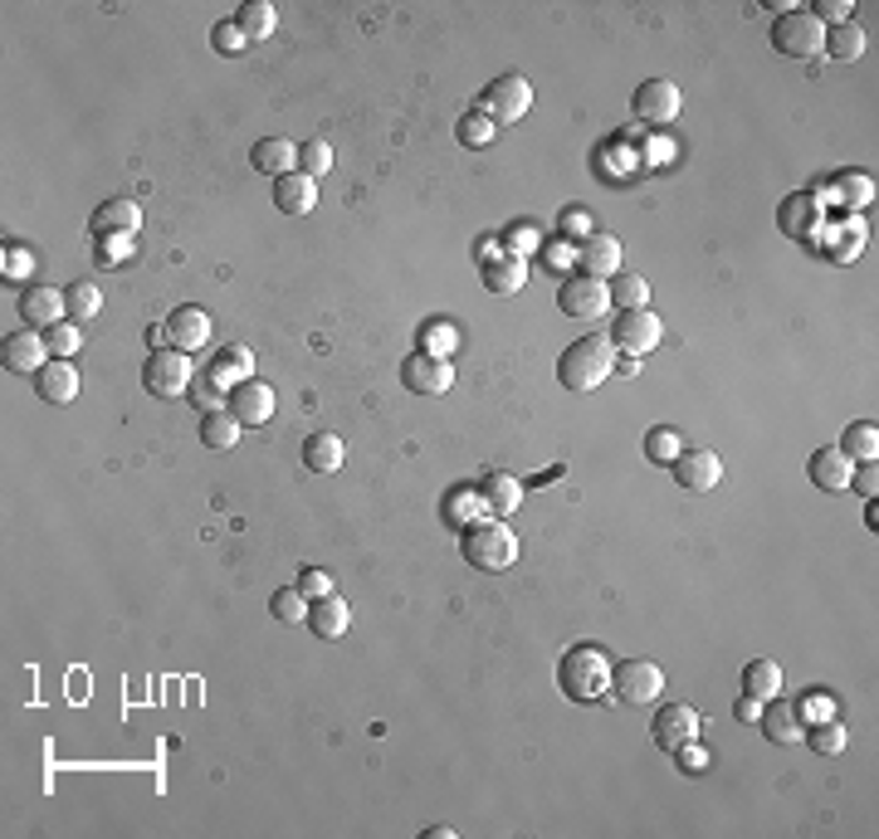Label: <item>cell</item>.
<instances>
[{"label":"cell","mask_w":879,"mask_h":839,"mask_svg":"<svg viewBox=\"0 0 879 839\" xmlns=\"http://www.w3.org/2000/svg\"><path fill=\"white\" fill-rule=\"evenodd\" d=\"M557 689L572 703H601L611 693V659L596 644H577L557 659Z\"/></svg>","instance_id":"obj_1"},{"label":"cell","mask_w":879,"mask_h":839,"mask_svg":"<svg viewBox=\"0 0 879 839\" xmlns=\"http://www.w3.org/2000/svg\"><path fill=\"white\" fill-rule=\"evenodd\" d=\"M460 552L474 571H509V566L519 562V537H513V527L499 523V517H489V523L474 517V523L460 527Z\"/></svg>","instance_id":"obj_2"},{"label":"cell","mask_w":879,"mask_h":839,"mask_svg":"<svg viewBox=\"0 0 879 839\" xmlns=\"http://www.w3.org/2000/svg\"><path fill=\"white\" fill-rule=\"evenodd\" d=\"M611 371H616L611 337H577L557 357V381L567 386V391H596V386H601Z\"/></svg>","instance_id":"obj_3"},{"label":"cell","mask_w":879,"mask_h":839,"mask_svg":"<svg viewBox=\"0 0 879 839\" xmlns=\"http://www.w3.org/2000/svg\"><path fill=\"white\" fill-rule=\"evenodd\" d=\"M191 381H196V366H191L186 352H176V347H151V357L143 361V386L157 400L186 396V391H191Z\"/></svg>","instance_id":"obj_4"},{"label":"cell","mask_w":879,"mask_h":839,"mask_svg":"<svg viewBox=\"0 0 879 839\" xmlns=\"http://www.w3.org/2000/svg\"><path fill=\"white\" fill-rule=\"evenodd\" d=\"M772 44H777V54L787 59H820V44H826V25L812 15V10H787V15H777V25H772Z\"/></svg>","instance_id":"obj_5"},{"label":"cell","mask_w":879,"mask_h":839,"mask_svg":"<svg viewBox=\"0 0 879 839\" xmlns=\"http://www.w3.org/2000/svg\"><path fill=\"white\" fill-rule=\"evenodd\" d=\"M527 108H533V84H527L523 74H499L494 84L479 93V113H484L494 127L519 123Z\"/></svg>","instance_id":"obj_6"},{"label":"cell","mask_w":879,"mask_h":839,"mask_svg":"<svg viewBox=\"0 0 879 839\" xmlns=\"http://www.w3.org/2000/svg\"><path fill=\"white\" fill-rule=\"evenodd\" d=\"M611 693L616 703H630V707H645L665 693V669L655 659H626V664L611 669Z\"/></svg>","instance_id":"obj_7"},{"label":"cell","mask_w":879,"mask_h":839,"mask_svg":"<svg viewBox=\"0 0 879 839\" xmlns=\"http://www.w3.org/2000/svg\"><path fill=\"white\" fill-rule=\"evenodd\" d=\"M660 337H665V323L650 308H620L616 313L611 347L626 352V357H645V352H655V347H660Z\"/></svg>","instance_id":"obj_8"},{"label":"cell","mask_w":879,"mask_h":839,"mask_svg":"<svg viewBox=\"0 0 879 839\" xmlns=\"http://www.w3.org/2000/svg\"><path fill=\"white\" fill-rule=\"evenodd\" d=\"M557 308L567 317H577V323H592V317H601L606 308H611V293H606L601 279L572 274V279L557 283Z\"/></svg>","instance_id":"obj_9"},{"label":"cell","mask_w":879,"mask_h":839,"mask_svg":"<svg viewBox=\"0 0 879 839\" xmlns=\"http://www.w3.org/2000/svg\"><path fill=\"white\" fill-rule=\"evenodd\" d=\"M401 386L410 396H444L454 386V366L450 357H436V352H410L401 361Z\"/></svg>","instance_id":"obj_10"},{"label":"cell","mask_w":879,"mask_h":839,"mask_svg":"<svg viewBox=\"0 0 879 839\" xmlns=\"http://www.w3.org/2000/svg\"><path fill=\"white\" fill-rule=\"evenodd\" d=\"M630 108H636L640 123L665 127L684 113V93H679L674 78H645V84L636 88V98H630Z\"/></svg>","instance_id":"obj_11"},{"label":"cell","mask_w":879,"mask_h":839,"mask_svg":"<svg viewBox=\"0 0 879 839\" xmlns=\"http://www.w3.org/2000/svg\"><path fill=\"white\" fill-rule=\"evenodd\" d=\"M670 469L684 493H713V483L723 479V459L713 454V449H679Z\"/></svg>","instance_id":"obj_12"},{"label":"cell","mask_w":879,"mask_h":839,"mask_svg":"<svg viewBox=\"0 0 879 839\" xmlns=\"http://www.w3.org/2000/svg\"><path fill=\"white\" fill-rule=\"evenodd\" d=\"M88 224H93V240H133V234L143 230V206L127 196H113L93 210Z\"/></svg>","instance_id":"obj_13"},{"label":"cell","mask_w":879,"mask_h":839,"mask_svg":"<svg viewBox=\"0 0 879 839\" xmlns=\"http://www.w3.org/2000/svg\"><path fill=\"white\" fill-rule=\"evenodd\" d=\"M226 410L240 424H269L274 420V386L269 381H240V386H230V400H226Z\"/></svg>","instance_id":"obj_14"},{"label":"cell","mask_w":879,"mask_h":839,"mask_svg":"<svg viewBox=\"0 0 879 839\" xmlns=\"http://www.w3.org/2000/svg\"><path fill=\"white\" fill-rule=\"evenodd\" d=\"M650 732H655V747L674 756L684 742L699 737V713L689 703H670V707H660V713H655V727Z\"/></svg>","instance_id":"obj_15"},{"label":"cell","mask_w":879,"mask_h":839,"mask_svg":"<svg viewBox=\"0 0 879 839\" xmlns=\"http://www.w3.org/2000/svg\"><path fill=\"white\" fill-rule=\"evenodd\" d=\"M44 357H50V342L40 333H10L6 347H0V366H6L10 376H40L44 366H50Z\"/></svg>","instance_id":"obj_16"},{"label":"cell","mask_w":879,"mask_h":839,"mask_svg":"<svg viewBox=\"0 0 879 839\" xmlns=\"http://www.w3.org/2000/svg\"><path fill=\"white\" fill-rule=\"evenodd\" d=\"M757 727L767 732V742H777V747H792V742H802L806 737V717H802V707H796L792 699H767L762 703V717H757Z\"/></svg>","instance_id":"obj_17"},{"label":"cell","mask_w":879,"mask_h":839,"mask_svg":"<svg viewBox=\"0 0 879 839\" xmlns=\"http://www.w3.org/2000/svg\"><path fill=\"white\" fill-rule=\"evenodd\" d=\"M20 317H25L30 333H50L54 323L69 317V303L59 289H50V283H34V289H25V298H20Z\"/></svg>","instance_id":"obj_18"},{"label":"cell","mask_w":879,"mask_h":839,"mask_svg":"<svg viewBox=\"0 0 879 839\" xmlns=\"http://www.w3.org/2000/svg\"><path fill=\"white\" fill-rule=\"evenodd\" d=\"M167 342L176 352H201L206 342H210V317L201 313V308H191V303H181V308H171V317H167Z\"/></svg>","instance_id":"obj_19"},{"label":"cell","mask_w":879,"mask_h":839,"mask_svg":"<svg viewBox=\"0 0 879 839\" xmlns=\"http://www.w3.org/2000/svg\"><path fill=\"white\" fill-rule=\"evenodd\" d=\"M250 167L260 176H274V181H284V176L299 171V147H293L289 137H260L250 147Z\"/></svg>","instance_id":"obj_20"},{"label":"cell","mask_w":879,"mask_h":839,"mask_svg":"<svg viewBox=\"0 0 879 839\" xmlns=\"http://www.w3.org/2000/svg\"><path fill=\"white\" fill-rule=\"evenodd\" d=\"M577 274H592V279H616L620 274V240L616 234H586L582 240V254H577Z\"/></svg>","instance_id":"obj_21"},{"label":"cell","mask_w":879,"mask_h":839,"mask_svg":"<svg viewBox=\"0 0 879 839\" xmlns=\"http://www.w3.org/2000/svg\"><path fill=\"white\" fill-rule=\"evenodd\" d=\"M347 625H352V610H347V600L337 596H323V600H308V630L318 635V640H343L347 635Z\"/></svg>","instance_id":"obj_22"},{"label":"cell","mask_w":879,"mask_h":839,"mask_svg":"<svg viewBox=\"0 0 879 839\" xmlns=\"http://www.w3.org/2000/svg\"><path fill=\"white\" fill-rule=\"evenodd\" d=\"M806 469H812V483H816L820 493H840V489H850V474H855L850 459L840 454V449H830V444H826V449H816L812 464H806Z\"/></svg>","instance_id":"obj_23"},{"label":"cell","mask_w":879,"mask_h":839,"mask_svg":"<svg viewBox=\"0 0 879 839\" xmlns=\"http://www.w3.org/2000/svg\"><path fill=\"white\" fill-rule=\"evenodd\" d=\"M527 283V259L523 254H494L484 259V289L499 293V298H509V293H519Z\"/></svg>","instance_id":"obj_24"},{"label":"cell","mask_w":879,"mask_h":839,"mask_svg":"<svg viewBox=\"0 0 879 839\" xmlns=\"http://www.w3.org/2000/svg\"><path fill=\"white\" fill-rule=\"evenodd\" d=\"M343 440H337L333 430H313L308 440H303V469L308 474H337L343 469Z\"/></svg>","instance_id":"obj_25"},{"label":"cell","mask_w":879,"mask_h":839,"mask_svg":"<svg viewBox=\"0 0 879 839\" xmlns=\"http://www.w3.org/2000/svg\"><path fill=\"white\" fill-rule=\"evenodd\" d=\"M479 499H484V507L494 517H509V513H519V503H523V483L513 479V474H484L479 479Z\"/></svg>","instance_id":"obj_26"},{"label":"cell","mask_w":879,"mask_h":839,"mask_svg":"<svg viewBox=\"0 0 879 839\" xmlns=\"http://www.w3.org/2000/svg\"><path fill=\"white\" fill-rule=\"evenodd\" d=\"M34 391H40V400H50V406H69V400L79 396V371L54 357L40 376H34Z\"/></svg>","instance_id":"obj_27"},{"label":"cell","mask_w":879,"mask_h":839,"mask_svg":"<svg viewBox=\"0 0 879 839\" xmlns=\"http://www.w3.org/2000/svg\"><path fill=\"white\" fill-rule=\"evenodd\" d=\"M274 206L284 210V216H308V210L318 206V181H313V176H303V171L284 176V181L274 186Z\"/></svg>","instance_id":"obj_28"},{"label":"cell","mask_w":879,"mask_h":839,"mask_svg":"<svg viewBox=\"0 0 879 839\" xmlns=\"http://www.w3.org/2000/svg\"><path fill=\"white\" fill-rule=\"evenodd\" d=\"M250 371H254V352L250 347H220L216 361L206 366V376H210V381H220L226 391H230V386H240V381H250Z\"/></svg>","instance_id":"obj_29"},{"label":"cell","mask_w":879,"mask_h":839,"mask_svg":"<svg viewBox=\"0 0 879 839\" xmlns=\"http://www.w3.org/2000/svg\"><path fill=\"white\" fill-rule=\"evenodd\" d=\"M836 449L850 459V464H875V459H879V430L870 420H850Z\"/></svg>","instance_id":"obj_30"},{"label":"cell","mask_w":879,"mask_h":839,"mask_svg":"<svg viewBox=\"0 0 879 839\" xmlns=\"http://www.w3.org/2000/svg\"><path fill=\"white\" fill-rule=\"evenodd\" d=\"M777 224H782V234H812V224H820V200H816L812 191L782 200Z\"/></svg>","instance_id":"obj_31"},{"label":"cell","mask_w":879,"mask_h":839,"mask_svg":"<svg viewBox=\"0 0 879 839\" xmlns=\"http://www.w3.org/2000/svg\"><path fill=\"white\" fill-rule=\"evenodd\" d=\"M820 54H830L836 64H855V59H865V30L855 25V20H850V25H830Z\"/></svg>","instance_id":"obj_32"},{"label":"cell","mask_w":879,"mask_h":839,"mask_svg":"<svg viewBox=\"0 0 879 839\" xmlns=\"http://www.w3.org/2000/svg\"><path fill=\"white\" fill-rule=\"evenodd\" d=\"M234 25L250 34V44H254V40H269V34L279 30V10L269 6V0H250V6L234 10Z\"/></svg>","instance_id":"obj_33"},{"label":"cell","mask_w":879,"mask_h":839,"mask_svg":"<svg viewBox=\"0 0 879 839\" xmlns=\"http://www.w3.org/2000/svg\"><path fill=\"white\" fill-rule=\"evenodd\" d=\"M743 693H753V699H777L782 693V669H777V659H753V664L743 669Z\"/></svg>","instance_id":"obj_34"},{"label":"cell","mask_w":879,"mask_h":839,"mask_svg":"<svg viewBox=\"0 0 879 839\" xmlns=\"http://www.w3.org/2000/svg\"><path fill=\"white\" fill-rule=\"evenodd\" d=\"M244 424L230 416V410H210V416H201V444L206 449H234V440H240Z\"/></svg>","instance_id":"obj_35"},{"label":"cell","mask_w":879,"mask_h":839,"mask_svg":"<svg viewBox=\"0 0 879 839\" xmlns=\"http://www.w3.org/2000/svg\"><path fill=\"white\" fill-rule=\"evenodd\" d=\"M606 293H611V303H620V308H645V303H650V283L640 274H626V269L606 283Z\"/></svg>","instance_id":"obj_36"},{"label":"cell","mask_w":879,"mask_h":839,"mask_svg":"<svg viewBox=\"0 0 879 839\" xmlns=\"http://www.w3.org/2000/svg\"><path fill=\"white\" fill-rule=\"evenodd\" d=\"M679 449H684V440H679L670 424H655V430L645 434V459H650V464H660V469H670V464H674Z\"/></svg>","instance_id":"obj_37"},{"label":"cell","mask_w":879,"mask_h":839,"mask_svg":"<svg viewBox=\"0 0 879 839\" xmlns=\"http://www.w3.org/2000/svg\"><path fill=\"white\" fill-rule=\"evenodd\" d=\"M64 303H69V323H88L103 308V293L93 283H74V289H64Z\"/></svg>","instance_id":"obj_38"},{"label":"cell","mask_w":879,"mask_h":839,"mask_svg":"<svg viewBox=\"0 0 879 839\" xmlns=\"http://www.w3.org/2000/svg\"><path fill=\"white\" fill-rule=\"evenodd\" d=\"M269 616H274V620H284V625H293V620H308V596H303L299 586L274 590V600H269Z\"/></svg>","instance_id":"obj_39"},{"label":"cell","mask_w":879,"mask_h":839,"mask_svg":"<svg viewBox=\"0 0 879 839\" xmlns=\"http://www.w3.org/2000/svg\"><path fill=\"white\" fill-rule=\"evenodd\" d=\"M806 747H812L816 756H840V752H846V727H840V723H820V727H806Z\"/></svg>","instance_id":"obj_40"},{"label":"cell","mask_w":879,"mask_h":839,"mask_svg":"<svg viewBox=\"0 0 879 839\" xmlns=\"http://www.w3.org/2000/svg\"><path fill=\"white\" fill-rule=\"evenodd\" d=\"M299 171H303V176H313V181H323V176L333 171V147H327L323 137L303 141V147H299Z\"/></svg>","instance_id":"obj_41"},{"label":"cell","mask_w":879,"mask_h":839,"mask_svg":"<svg viewBox=\"0 0 879 839\" xmlns=\"http://www.w3.org/2000/svg\"><path fill=\"white\" fill-rule=\"evenodd\" d=\"M186 396H191V406L201 410V416H210V410H226V400H230V391H226V386H220V381H210L206 371L196 376V381H191V391H186Z\"/></svg>","instance_id":"obj_42"},{"label":"cell","mask_w":879,"mask_h":839,"mask_svg":"<svg viewBox=\"0 0 879 839\" xmlns=\"http://www.w3.org/2000/svg\"><path fill=\"white\" fill-rule=\"evenodd\" d=\"M489 137H494V123H489L479 108L454 123V141H460V147H489Z\"/></svg>","instance_id":"obj_43"},{"label":"cell","mask_w":879,"mask_h":839,"mask_svg":"<svg viewBox=\"0 0 879 839\" xmlns=\"http://www.w3.org/2000/svg\"><path fill=\"white\" fill-rule=\"evenodd\" d=\"M44 342H50V352L59 361H69L79 347H84V333H79V323H69V317H64V323H54L50 333H44Z\"/></svg>","instance_id":"obj_44"},{"label":"cell","mask_w":879,"mask_h":839,"mask_svg":"<svg viewBox=\"0 0 879 839\" xmlns=\"http://www.w3.org/2000/svg\"><path fill=\"white\" fill-rule=\"evenodd\" d=\"M210 44H216V54H226V59H234V54H244L250 50V34H244L234 20H220L216 30H210Z\"/></svg>","instance_id":"obj_45"},{"label":"cell","mask_w":879,"mask_h":839,"mask_svg":"<svg viewBox=\"0 0 879 839\" xmlns=\"http://www.w3.org/2000/svg\"><path fill=\"white\" fill-rule=\"evenodd\" d=\"M469 507H479V513H484V499H479V489H460L450 499V507H444V517H450L454 527H464L469 523Z\"/></svg>","instance_id":"obj_46"},{"label":"cell","mask_w":879,"mask_h":839,"mask_svg":"<svg viewBox=\"0 0 879 839\" xmlns=\"http://www.w3.org/2000/svg\"><path fill=\"white\" fill-rule=\"evenodd\" d=\"M850 10H855L850 0H816V6H812V15H816L826 30H830V25H850Z\"/></svg>","instance_id":"obj_47"},{"label":"cell","mask_w":879,"mask_h":839,"mask_svg":"<svg viewBox=\"0 0 879 839\" xmlns=\"http://www.w3.org/2000/svg\"><path fill=\"white\" fill-rule=\"evenodd\" d=\"M299 590H303L308 600H323V596H333V576H327L323 566H308V571L299 576Z\"/></svg>","instance_id":"obj_48"},{"label":"cell","mask_w":879,"mask_h":839,"mask_svg":"<svg viewBox=\"0 0 879 839\" xmlns=\"http://www.w3.org/2000/svg\"><path fill=\"white\" fill-rule=\"evenodd\" d=\"M420 342H426L420 352H436V357H450V352H454V327L430 323V327H426V337H420Z\"/></svg>","instance_id":"obj_49"},{"label":"cell","mask_w":879,"mask_h":839,"mask_svg":"<svg viewBox=\"0 0 879 839\" xmlns=\"http://www.w3.org/2000/svg\"><path fill=\"white\" fill-rule=\"evenodd\" d=\"M127 250H133V240H98V269H117Z\"/></svg>","instance_id":"obj_50"},{"label":"cell","mask_w":879,"mask_h":839,"mask_svg":"<svg viewBox=\"0 0 879 839\" xmlns=\"http://www.w3.org/2000/svg\"><path fill=\"white\" fill-rule=\"evenodd\" d=\"M850 489H855V493H865V499H875V489H879V474H875V464H855V474H850Z\"/></svg>","instance_id":"obj_51"},{"label":"cell","mask_w":879,"mask_h":839,"mask_svg":"<svg viewBox=\"0 0 879 839\" xmlns=\"http://www.w3.org/2000/svg\"><path fill=\"white\" fill-rule=\"evenodd\" d=\"M733 717H737V723H757V717H762V699H753V693H743V699L733 703Z\"/></svg>","instance_id":"obj_52"},{"label":"cell","mask_w":879,"mask_h":839,"mask_svg":"<svg viewBox=\"0 0 879 839\" xmlns=\"http://www.w3.org/2000/svg\"><path fill=\"white\" fill-rule=\"evenodd\" d=\"M840 186H846V200H855V206H860V200H870V196H875V186L865 181V176H846V181H840Z\"/></svg>","instance_id":"obj_53"},{"label":"cell","mask_w":879,"mask_h":839,"mask_svg":"<svg viewBox=\"0 0 879 839\" xmlns=\"http://www.w3.org/2000/svg\"><path fill=\"white\" fill-rule=\"evenodd\" d=\"M674 756H679V762H684V766H689V772H703V762H709V756H703V752L694 747V742H684V747H679Z\"/></svg>","instance_id":"obj_54"}]
</instances>
